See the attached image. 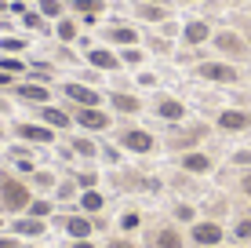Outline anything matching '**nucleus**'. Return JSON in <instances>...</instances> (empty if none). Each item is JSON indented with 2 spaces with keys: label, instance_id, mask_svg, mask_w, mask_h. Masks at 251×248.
I'll list each match as a JSON object with an SVG mask.
<instances>
[{
  "label": "nucleus",
  "instance_id": "1",
  "mask_svg": "<svg viewBox=\"0 0 251 248\" xmlns=\"http://www.w3.org/2000/svg\"><path fill=\"white\" fill-rule=\"evenodd\" d=\"M33 201V186L25 179L11 175V172H0V212L7 216H22Z\"/></svg>",
  "mask_w": 251,
  "mask_h": 248
},
{
  "label": "nucleus",
  "instance_id": "2",
  "mask_svg": "<svg viewBox=\"0 0 251 248\" xmlns=\"http://www.w3.org/2000/svg\"><path fill=\"white\" fill-rule=\"evenodd\" d=\"M73 110V124L88 135H99V132H109L113 128V117L106 113L102 106H69Z\"/></svg>",
  "mask_w": 251,
  "mask_h": 248
},
{
  "label": "nucleus",
  "instance_id": "3",
  "mask_svg": "<svg viewBox=\"0 0 251 248\" xmlns=\"http://www.w3.org/2000/svg\"><path fill=\"white\" fill-rule=\"evenodd\" d=\"M117 146H120V150H127V153H142V157H146V153L157 150V139H153L146 128H131V124H124V128L117 132Z\"/></svg>",
  "mask_w": 251,
  "mask_h": 248
},
{
  "label": "nucleus",
  "instance_id": "4",
  "mask_svg": "<svg viewBox=\"0 0 251 248\" xmlns=\"http://www.w3.org/2000/svg\"><path fill=\"white\" fill-rule=\"evenodd\" d=\"M58 95L66 99V106H102V95L95 91V84H84V81H62Z\"/></svg>",
  "mask_w": 251,
  "mask_h": 248
},
{
  "label": "nucleus",
  "instance_id": "5",
  "mask_svg": "<svg viewBox=\"0 0 251 248\" xmlns=\"http://www.w3.org/2000/svg\"><path fill=\"white\" fill-rule=\"evenodd\" d=\"M11 135L19 142H29V146H51L58 132L48 128V124H40V121H19V124H11Z\"/></svg>",
  "mask_w": 251,
  "mask_h": 248
},
{
  "label": "nucleus",
  "instance_id": "6",
  "mask_svg": "<svg viewBox=\"0 0 251 248\" xmlns=\"http://www.w3.org/2000/svg\"><path fill=\"white\" fill-rule=\"evenodd\" d=\"M11 95L25 102V106H48L51 99H55V88L51 84H40V81H19L11 88Z\"/></svg>",
  "mask_w": 251,
  "mask_h": 248
},
{
  "label": "nucleus",
  "instance_id": "7",
  "mask_svg": "<svg viewBox=\"0 0 251 248\" xmlns=\"http://www.w3.org/2000/svg\"><path fill=\"white\" fill-rule=\"evenodd\" d=\"M102 40H106L109 48H138L142 44V33H138L135 26H127V22H109L106 29H102Z\"/></svg>",
  "mask_w": 251,
  "mask_h": 248
},
{
  "label": "nucleus",
  "instance_id": "8",
  "mask_svg": "<svg viewBox=\"0 0 251 248\" xmlns=\"http://www.w3.org/2000/svg\"><path fill=\"white\" fill-rule=\"evenodd\" d=\"M84 62L91 66V70H99V73H117L120 66V55H117V48H99V44H91L88 51H84Z\"/></svg>",
  "mask_w": 251,
  "mask_h": 248
},
{
  "label": "nucleus",
  "instance_id": "9",
  "mask_svg": "<svg viewBox=\"0 0 251 248\" xmlns=\"http://www.w3.org/2000/svg\"><path fill=\"white\" fill-rule=\"evenodd\" d=\"M33 110H37V121L55 128V132H69V128H73V110H66V106L48 102V106H33Z\"/></svg>",
  "mask_w": 251,
  "mask_h": 248
},
{
  "label": "nucleus",
  "instance_id": "10",
  "mask_svg": "<svg viewBox=\"0 0 251 248\" xmlns=\"http://www.w3.org/2000/svg\"><path fill=\"white\" fill-rule=\"evenodd\" d=\"M201 81H211V84H237V66H229V62H197V70H193Z\"/></svg>",
  "mask_w": 251,
  "mask_h": 248
},
{
  "label": "nucleus",
  "instance_id": "11",
  "mask_svg": "<svg viewBox=\"0 0 251 248\" xmlns=\"http://www.w3.org/2000/svg\"><path fill=\"white\" fill-rule=\"evenodd\" d=\"M211 44L222 51V55H229V58H244L248 55V40L240 37V33H233V29H219V33H211Z\"/></svg>",
  "mask_w": 251,
  "mask_h": 248
},
{
  "label": "nucleus",
  "instance_id": "12",
  "mask_svg": "<svg viewBox=\"0 0 251 248\" xmlns=\"http://www.w3.org/2000/svg\"><path fill=\"white\" fill-rule=\"evenodd\" d=\"M55 223L66 230L69 241H84V237H91V230H95V223H91L88 216H84V212H69V216H58Z\"/></svg>",
  "mask_w": 251,
  "mask_h": 248
},
{
  "label": "nucleus",
  "instance_id": "13",
  "mask_svg": "<svg viewBox=\"0 0 251 248\" xmlns=\"http://www.w3.org/2000/svg\"><path fill=\"white\" fill-rule=\"evenodd\" d=\"M11 234L22 237V241H37V237L48 234V219H37V216H15V219H11Z\"/></svg>",
  "mask_w": 251,
  "mask_h": 248
},
{
  "label": "nucleus",
  "instance_id": "14",
  "mask_svg": "<svg viewBox=\"0 0 251 248\" xmlns=\"http://www.w3.org/2000/svg\"><path fill=\"white\" fill-rule=\"evenodd\" d=\"M153 113H157L160 121H168V124H182L186 121V106L175 95H157L153 99Z\"/></svg>",
  "mask_w": 251,
  "mask_h": 248
},
{
  "label": "nucleus",
  "instance_id": "15",
  "mask_svg": "<svg viewBox=\"0 0 251 248\" xmlns=\"http://www.w3.org/2000/svg\"><path fill=\"white\" fill-rule=\"evenodd\" d=\"M106 102L113 106V113H124V117H135V113H142V95H131V91H124V88H117V91H109Z\"/></svg>",
  "mask_w": 251,
  "mask_h": 248
},
{
  "label": "nucleus",
  "instance_id": "16",
  "mask_svg": "<svg viewBox=\"0 0 251 248\" xmlns=\"http://www.w3.org/2000/svg\"><path fill=\"white\" fill-rule=\"evenodd\" d=\"M204 135H207V128H204V124H197V128H186V132H175V135H168V150H175V153L197 150V142H201Z\"/></svg>",
  "mask_w": 251,
  "mask_h": 248
},
{
  "label": "nucleus",
  "instance_id": "17",
  "mask_svg": "<svg viewBox=\"0 0 251 248\" xmlns=\"http://www.w3.org/2000/svg\"><path fill=\"white\" fill-rule=\"evenodd\" d=\"M189 241H193L197 248H219L222 226H219V223H193V230H189Z\"/></svg>",
  "mask_w": 251,
  "mask_h": 248
},
{
  "label": "nucleus",
  "instance_id": "18",
  "mask_svg": "<svg viewBox=\"0 0 251 248\" xmlns=\"http://www.w3.org/2000/svg\"><path fill=\"white\" fill-rule=\"evenodd\" d=\"M178 37H182L186 48H201V44L211 40V26H207L204 19H189V22L182 26V33H178Z\"/></svg>",
  "mask_w": 251,
  "mask_h": 248
},
{
  "label": "nucleus",
  "instance_id": "19",
  "mask_svg": "<svg viewBox=\"0 0 251 248\" xmlns=\"http://www.w3.org/2000/svg\"><path fill=\"white\" fill-rule=\"evenodd\" d=\"M51 33H55L58 44H76V40H80V19H73V15H62V19L51 22Z\"/></svg>",
  "mask_w": 251,
  "mask_h": 248
},
{
  "label": "nucleus",
  "instance_id": "20",
  "mask_svg": "<svg viewBox=\"0 0 251 248\" xmlns=\"http://www.w3.org/2000/svg\"><path fill=\"white\" fill-rule=\"evenodd\" d=\"M178 168L189 172V175H207L211 172V157L201 153V150H186V153H178Z\"/></svg>",
  "mask_w": 251,
  "mask_h": 248
},
{
  "label": "nucleus",
  "instance_id": "21",
  "mask_svg": "<svg viewBox=\"0 0 251 248\" xmlns=\"http://www.w3.org/2000/svg\"><path fill=\"white\" fill-rule=\"evenodd\" d=\"M135 19L160 26V22L171 19V7H168V4H146V0H135Z\"/></svg>",
  "mask_w": 251,
  "mask_h": 248
},
{
  "label": "nucleus",
  "instance_id": "22",
  "mask_svg": "<svg viewBox=\"0 0 251 248\" xmlns=\"http://www.w3.org/2000/svg\"><path fill=\"white\" fill-rule=\"evenodd\" d=\"M215 124H219L222 132H248L251 128V113L248 110H222Z\"/></svg>",
  "mask_w": 251,
  "mask_h": 248
},
{
  "label": "nucleus",
  "instance_id": "23",
  "mask_svg": "<svg viewBox=\"0 0 251 248\" xmlns=\"http://www.w3.org/2000/svg\"><path fill=\"white\" fill-rule=\"evenodd\" d=\"M69 150H73V157H80V161H95L99 157V142H95L88 132L73 135V139H69Z\"/></svg>",
  "mask_w": 251,
  "mask_h": 248
},
{
  "label": "nucleus",
  "instance_id": "24",
  "mask_svg": "<svg viewBox=\"0 0 251 248\" xmlns=\"http://www.w3.org/2000/svg\"><path fill=\"white\" fill-rule=\"evenodd\" d=\"M19 22H22V29H29V33H51V22H48V19H44V15H40L33 4L19 15Z\"/></svg>",
  "mask_w": 251,
  "mask_h": 248
},
{
  "label": "nucleus",
  "instance_id": "25",
  "mask_svg": "<svg viewBox=\"0 0 251 248\" xmlns=\"http://www.w3.org/2000/svg\"><path fill=\"white\" fill-rule=\"evenodd\" d=\"M66 7L76 15V19H88V15H95V19H99V15L106 11V0H69Z\"/></svg>",
  "mask_w": 251,
  "mask_h": 248
},
{
  "label": "nucleus",
  "instance_id": "26",
  "mask_svg": "<svg viewBox=\"0 0 251 248\" xmlns=\"http://www.w3.org/2000/svg\"><path fill=\"white\" fill-rule=\"evenodd\" d=\"M153 245H157V248H186V237L178 234L175 226H160L157 237H153Z\"/></svg>",
  "mask_w": 251,
  "mask_h": 248
},
{
  "label": "nucleus",
  "instance_id": "27",
  "mask_svg": "<svg viewBox=\"0 0 251 248\" xmlns=\"http://www.w3.org/2000/svg\"><path fill=\"white\" fill-rule=\"evenodd\" d=\"M106 208V197L99 193V186L95 190H80V212L84 216H95V212H102Z\"/></svg>",
  "mask_w": 251,
  "mask_h": 248
},
{
  "label": "nucleus",
  "instance_id": "28",
  "mask_svg": "<svg viewBox=\"0 0 251 248\" xmlns=\"http://www.w3.org/2000/svg\"><path fill=\"white\" fill-rule=\"evenodd\" d=\"M33 7H37L48 22H55V19H62V15H66V0H33Z\"/></svg>",
  "mask_w": 251,
  "mask_h": 248
},
{
  "label": "nucleus",
  "instance_id": "29",
  "mask_svg": "<svg viewBox=\"0 0 251 248\" xmlns=\"http://www.w3.org/2000/svg\"><path fill=\"white\" fill-rule=\"evenodd\" d=\"M29 37H0V55H25Z\"/></svg>",
  "mask_w": 251,
  "mask_h": 248
},
{
  "label": "nucleus",
  "instance_id": "30",
  "mask_svg": "<svg viewBox=\"0 0 251 248\" xmlns=\"http://www.w3.org/2000/svg\"><path fill=\"white\" fill-rule=\"evenodd\" d=\"M0 70H4V73H15V77H25V73H29V62L19 58V55H0Z\"/></svg>",
  "mask_w": 251,
  "mask_h": 248
},
{
  "label": "nucleus",
  "instance_id": "31",
  "mask_svg": "<svg viewBox=\"0 0 251 248\" xmlns=\"http://www.w3.org/2000/svg\"><path fill=\"white\" fill-rule=\"evenodd\" d=\"M51 212H55V204H51V201H44V197H33V201H29V208H25L22 216H37V219H48Z\"/></svg>",
  "mask_w": 251,
  "mask_h": 248
},
{
  "label": "nucleus",
  "instance_id": "32",
  "mask_svg": "<svg viewBox=\"0 0 251 248\" xmlns=\"http://www.w3.org/2000/svg\"><path fill=\"white\" fill-rule=\"evenodd\" d=\"M117 55H120V62H124V66H142L146 62V51L142 48H117Z\"/></svg>",
  "mask_w": 251,
  "mask_h": 248
},
{
  "label": "nucleus",
  "instance_id": "33",
  "mask_svg": "<svg viewBox=\"0 0 251 248\" xmlns=\"http://www.w3.org/2000/svg\"><path fill=\"white\" fill-rule=\"evenodd\" d=\"M4 157L7 161H33V146H29V142H15V146L4 150Z\"/></svg>",
  "mask_w": 251,
  "mask_h": 248
},
{
  "label": "nucleus",
  "instance_id": "34",
  "mask_svg": "<svg viewBox=\"0 0 251 248\" xmlns=\"http://www.w3.org/2000/svg\"><path fill=\"white\" fill-rule=\"evenodd\" d=\"M142 226V212H135V208H127L124 216H120V230L124 234H135V230Z\"/></svg>",
  "mask_w": 251,
  "mask_h": 248
},
{
  "label": "nucleus",
  "instance_id": "35",
  "mask_svg": "<svg viewBox=\"0 0 251 248\" xmlns=\"http://www.w3.org/2000/svg\"><path fill=\"white\" fill-rule=\"evenodd\" d=\"M29 186H37V190H55L58 179L51 175V172H33V175H29Z\"/></svg>",
  "mask_w": 251,
  "mask_h": 248
},
{
  "label": "nucleus",
  "instance_id": "36",
  "mask_svg": "<svg viewBox=\"0 0 251 248\" xmlns=\"http://www.w3.org/2000/svg\"><path fill=\"white\" fill-rule=\"evenodd\" d=\"M76 186H80V190H95V186H99V172H95V168H80V172H76Z\"/></svg>",
  "mask_w": 251,
  "mask_h": 248
},
{
  "label": "nucleus",
  "instance_id": "37",
  "mask_svg": "<svg viewBox=\"0 0 251 248\" xmlns=\"http://www.w3.org/2000/svg\"><path fill=\"white\" fill-rule=\"evenodd\" d=\"M99 157L106 161V165H120V146H117V142H102V146H99Z\"/></svg>",
  "mask_w": 251,
  "mask_h": 248
},
{
  "label": "nucleus",
  "instance_id": "38",
  "mask_svg": "<svg viewBox=\"0 0 251 248\" xmlns=\"http://www.w3.org/2000/svg\"><path fill=\"white\" fill-rule=\"evenodd\" d=\"M55 197H58V201L80 197V186H76V179H73V183H58V186H55Z\"/></svg>",
  "mask_w": 251,
  "mask_h": 248
},
{
  "label": "nucleus",
  "instance_id": "39",
  "mask_svg": "<svg viewBox=\"0 0 251 248\" xmlns=\"http://www.w3.org/2000/svg\"><path fill=\"white\" fill-rule=\"evenodd\" d=\"M135 81H138V88H157V73H150V70H142Z\"/></svg>",
  "mask_w": 251,
  "mask_h": 248
},
{
  "label": "nucleus",
  "instance_id": "40",
  "mask_svg": "<svg viewBox=\"0 0 251 248\" xmlns=\"http://www.w3.org/2000/svg\"><path fill=\"white\" fill-rule=\"evenodd\" d=\"M0 248H25V241L15 234H0Z\"/></svg>",
  "mask_w": 251,
  "mask_h": 248
},
{
  "label": "nucleus",
  "instance_id": "41",
  "mask_svg": "<svg viewBox=\"0 0 251 248\" xmlns=\"http://www.w3.org/2000/svg\"><path fill=\"white\" fill-rule=\"evenodd\" d=\"M233 234H237L240 241H248V237H251V219H240V223L233 226Z\"/></svg>",
  "mask_w": 251,
  "mask_h": 248
},
{
  "label": "nucleus",
  "instance_id": "42",
  "mask_svg": "<svg viewBox=\"0 0 251 248\" xmlns=\"http://www.w3.org/2000/svg\"><path fill=\"white\" fill-rule=\"evenodd\" d=\"M106 248H135V241H131V237H109V241H106Z\"/></svg>",
  "mask_w": 251,
  "mask_h": 248
},
{
  "label": "nucleus",
  "instance_id": "43",
  "mask_svg": "<svg viewBox=\"0 0 251 248\" xmlns=\"http://www.w3.org/2000/svg\"><path fill=\"white\" fill-rule=\"evenodd\" d=\"M175 219L178 223H189V219H193V208H189V204H175Z\"/></svg>",
  "mask_w": 251,
  "mask_h": 248
},
{
  "label": "nucleus",
  "instance_id": "44",
  "mask_svg": "<svg viewBox=\"0 0 251 248\" xmlns=\"http://www.w3.org/2000/svg\"><path fill=\"white\" fill-rule=\"evenodd\" d=\"M15 84H19V77H15V73H4V70H0V91H4V88H15Z\"/></svg>",
  "mask_w": 251,
  "mask_h": 248
},
{
  "label": "nucleus",
  "instance_id": "45",
  "mask_svg": "<svg viewBox=\"0 0 251 248\" xmlns=\"http://www.w3.org/2000/svg\"><path fill=\"white\" fill-rule=\"evenodd\" d=\"M233 161H237V165H251V150H237V153H233Z\"/></svg>",
  "mask_w": 251,
  "mask_h": 248
},
{
  "label": "nucleus",
  "instance_id": "46",
  "mask_svg": "<svg viewBox=\"0 0 251 248\" xmlns=\"http://www.w3.org/2000/svg\"><path fill=\"white\" fill-rule=\"evenodd\" d=\"M150 48H153V51H168L171 44H168V40H157V37H150Z\"/></svg>",
  "mask_w": 251,
  "mask_h": 248
},
{
  "label": "nucleus",
  "instance_id": "47",
  "mask_svg": "<svg viewBox=\"0 0 251 248\" xmlns=\"http://www.w3.org/2000/svg\"><path fill=\"white\" fill-rule=\"evenodd\" d=\"M66 248H95V241H91V237H84V241H69Z\"/></svg>",
  "mask_w": 251,
  "mask_h": 248
},
{
  "label": "nucleus",
  "instance_id": "48",
  "mask_svg": "<svg viewBox=\"0 0 251 248\" xmlns=\"http://www.w3.org/2000/svg\"><path fill=\"white\" fill-rule=\"evenodd\" d=\"M240 190H244V193H248V197H251V172L244 175V183H240Z\"/></svg>",
  "mask_w": 251,
  "mask_h": 248
},
{
  "label": "nucleus",
  "instance_id": "49",
  "mask_svg": "<svg viewBox=\"0 0 251 248\" xmlns=\"http://www.w3.org/2000/svg\"><path fill=\"white\" fill-rule=\"evenodd\" d=\"M7 110H11V102H7L4 95H0V113H7Z\"/></svg>",
  "mask_w": 251,
  "mask_h": 248
},
{
  "label": "nucleus",
  "instance_id": "50",
  "mask_svg": "<svg viewBox=\"0 0 251 248\" xmlns=\"http://www.w3.org/2000/svg\"><path fill=\"white\" fill-rule=\"evenodd\" d=\"M244 33H248V44H251V22H248V26H244Z\"/></svg>",
  "mask_w": 251,
  "mask_h": 248
},
{
  "label": "nucleus",
  "instance_id": "51",
  "mask_svg": "<svg viewBox=\"0 0 251 248\" xmlns=\"http://www.w3.org/2000/svg\"><path fill=\"white\" fill-rule=\"evenodd\" d=\"M146 4H168V0H146Z\"/></svg>",
  "mask_w": 251,
  "mask_h": 248
},
{
  "label": "nucleus",
  "instance_id": "52",
  "mask_svg": "<svg viewBox=\"0 0 251 248\" xmlns=\"http://www.w3.org/2000/svg\"><path fill=\"white\" fill-rule=\"evenodd\" d=\"M178 4H197V0H178Z\"/></svg>",
  "mask_w": 251,
  "mask_h": 248
},
{
  "label": "nucleus",
  "instance_id": "53",
  "mask_svg": "<svg viewBox=\"0 0 251 248\" xmlns=\"http://www.w3.org/2000/svg\"><path fill=\"white\" fill-rule=\"evenodd\" d=\"M0 226H4V216H0Z\"/></svg>",
  "mask_w": 251,
  "mask_h": 248
},
{
  "label": "nucleus",
  "instance_id": "54",
  "mask_svg": "<svg viewBox=\"0 0 251 248\" xmlns=\"http://www.w3.org/2000/svg\"><path fill=\"white\" fill-rule=\"evenodd\" d=\"M0 4H7V0H0Z\"/></svg>",
  "mask_w": 251,
  "mask_h": 248
},
{
  "label": "nucleus",
  "instance_id": "55",
  "mask_svg": "<svg viewBox=\"0 0 251 248\" xmlns=\"http://www.w3.org/2000/svg\"><path fill=\"white\" fill-rule=\"evenodd\" d=\"M25 248H33V245H25Z\"/></svg>",
  "mask_w": 251,
  "mask_h": 248
}]
</instances>
